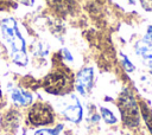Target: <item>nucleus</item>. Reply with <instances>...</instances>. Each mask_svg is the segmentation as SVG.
<instances>
[{
    "label": "nucleus",
    "instance_id": "obj_5",
    "mask_svg": "<svg viewBox=\"0 0 152 135\" xmlns=\"http://www.w3.org/2000/svg\"><path fill=\"white\" fill-rule=\"evenodd\" d=\"M74 84H75V89L80 95L82 96L89 95L94 84V69L90 66L82 68L77 72Z\"/></svg>",
    "mask_w": 152,
    "mask_h": 135
},
{
    "label": "nucleus",
    "instance_id": "obj_12",
    "mask_svg": "<svg viewBox=\"0 0 152 135\" xmlns=\"http://www.w3.org/2000/svg\"><path fill=\"white\" fill-rule=\"evenodd\" d=\"M51 7H53L59 13H65L70 8V1L69 0H46Z\"/></svg>",
    "mask_w": 152,
    "mask_h": 135
},
{
    "label": "nucleus",
    "instance_id": "obj_16",
    "mask_svg": "<svg viewBox=\"0 0 152 135\" xmlns=\"http://www.w3.org/2000/svg\"><path fill=\"white\" fill-rule=\"evenodd\" d=\"M59 54H61V59H64L66 62H72V56L66 49H61Z\"/></svg>",
    "mask_w": 152,
    "mask_h": 135
},
{
    "label": "nucleus",
    "instance_id": "obj_11",
    "mask_svg": "<svg viewBox=\"0 0 152 135\" xmlns=\"http://www.w3.org/2000/svg\"><path fill=\"white\" fill-rule=\"evenodd\" d=\"M49 51H50V49H49V45L45 43V41H38L36 45H34V47L32 49V53L36 56V57H38V58H44V57H46L48 54H49Z\"/></svg>",
    "mask_w": 152,
    "mask_h": 135
},
{
    "label": "nucleus",
    "instance_id": "obj_7",
    "mask_svg": "<svg viewBox=\"0 0 152 135\" xmlns=\"http://www.w3.org/2000/svg\"><path fill=\"white\" fill-rule=\"evenodd\" d=\"M134 52L139 58L142 60V63L146 65L152 62V45L145 41L144 39L139 40L134 45Z\"/></svg>",
    "mask_w": 152,
    "mask_h": 135
},
{
    "label": "nucleus",
    "instance_id": "obj_3",
    "mask_svg": "<svg viewBox=\"0 0 152 135\" xmlns=\"http://www.w3.org/2000/svg\"><path fill=\"white\" fill-rule=\"evenodd\" d=\"M121 120L128 128H137L140 123V107L129 89H124L116 99Z\"/></svg>",
    "mask_w": 152,
    "mask_h": 135
},
{
    "label": "nucleus",
    "instance_id": "obj_8",
    "mask_svg": "<svg viewBox=\"0 0 152 135\" xmlns=\"http://www.w3.org/2000/svg\"><path fill=\"white\" fill-rule=\"evenodd\" d=\"M11 98H12L13 103L21 105V107H27L33 101L32 94L24 89H20V88H13L11 90Z\"/></svg>",
    "mask_w": 152,
    "mask_h": 135
},
{
    "label": "nucleus",
    "instance_id": "obj_10",
    "mask_svg": "<svg viewBox=\"0 0 152 135\" xmlns=\"http://www.w3.org/2000/svg\"><path fill=\"white\" fill-rule=\"evenodd\" d=\"M140 112H141L142 118H144V121H145V123H146V126H147V128L152 135V110L144 102H141L140 103Z\"/></svg>",
    "mask_w": 152,
    "mask_h": 135
},
{
    "label": "nucleus",
    "instance_id": "obj_4",
    "mask_svg": "<svg viewBox=\"0 0 152 135\" xmlns=\"http://www.w3.org/2000/svg\"><path fill=\"white\" fill-rule=\"evenodd\" d=\"M27 120L34 127L49 126L55 121L53 109L48 103L37 102L30 108L27 114Z\"/></svg>",
    "mask_w": 152,
    "mask_h": 135
},
{
    "label": "nucleus",
    "instance_id": "obj_15",
    "mask_svg": "<svg viewBox=\"0 0 152 135\" xmlns=\"http://www.w3.org/2000/svg\"><path fill=\"white\" fill-rule=\"evenodd\" d=\"M120 57H121V64H122L124 69L126 70V72H133V71L135 70V66H134V64L128 59V57H127L125 53H122V52H120Z\"/></svg>",
    "mask_w": 152,
    "mask_h": 135
},
{
    "label": "nucleus",
    "instance_id": "obj_1",
    "mask_svg": "<svg viewBox=\"0 0 152 135\" xmlns=\"http://www.w3.org/2000/svg\"><path fill=\"white\" fill-rule=\"evenodd\" d=\"M0 31L4 41L10 49L12 62L18 66H26L28 57L26 52V41L19 30V25L14 18L7 17L0 21Z\"/></svg>",
    "mask_w": 152,
    "mask_h": 135
},
{
    "label": "nucleus",
    "instance_id": "obj_2",
    "mask_svg": "<svg viewBox=\"0 0 152 135\" xmlns=\"http://www.w3.org/2000/svg\"><path fill=\"white\" fill-rule=\"evenodd\" d=\"M74 82L72 71L61 64L45 76L42 85L44 90L51 95H65L72 90Z\"/></svg>",
    "mask_w": 152,
    "mask_h": 135
},
{
    "label": "nucleus",
    "instance_id": "obj_20",
    "mask_svg": "<svg viewBox=\"0 0 152 135\" xmlns=\"http://www.w3.org/2000/svg\"><path fill=\"white\" fill-rule=\"evenodd\" d=\"M63 135H69V134H63Z\"/></svg>",
    "mask_w": 152,
    "mask_h": 135
},
{
    "label": "nucleus",
    "instance_id": "obj_18",
    "mask_svg": "<svg viewBox=\"0 0 152 135\" xmlns=\"http://www.w3.org/2000/svg\"><path fill=\"white\" fill-rule=\"evenodd\" d=\"M142 8L147 12H152V0H139Z\"/></svg>",
    "mask_w": 152,
    "mask_h": 135
},
{
    "label": "nucleus",
    "instance_id": "obj_9",
    "mask_svg": "<svg viewBox=\"0 0 152 135\" xmlns=\"http://www.w3.org/2000/svg\"><path fill=\"white\" fill-rule=\"evenodd\" d=\"M18 114L17 111H11L4 117V127L6 130H15L18 126Z\"/></svg>",
    "mask_w": 152,
    "mask_h": 135
},
{
    "label": "nucleus",
    "instance_id": "obj_19",
    "mask_svg": "<svg viewBox=\"0 0 152 135\" xmlns=\"http://www.w3.org/2000/svg\"><path fill=\"white\" fill-rule=\"evenodd\" d=\"M17 1L24 6H33V4H34V0H17Z\"/></svg>",
    "mask_w": 152,
    "mask_h": 135
},
{
    "label": "nucleus",
    "instance_id": "obj_17",
    "mask_svg": "<svg viewBox=\"0 0 152 135\" xmlns=\"http://www.w3.org/2000/svg\"><path fill=\"white\" fill-rule=\"evenodd\" d=\"M144 40L152 45V25L147 26V28H146V33H145V37H144Z\"/></svg>",
    "mask_w": 152,
    "mask_h": 135
},
{
    "label": "nucleus",
    "instance_id": "obj_13",
    "mask_svg": "<svg viewBox=\"0 0 152 135\" xmlns=\"http://www.w3.org/2000/svg\"><path fill=\"white\" fill-rule=\"evenodd\" d=\"M100 114H101L102 120L107 124H115L118 122V118L114 115V112L112 110H109L108 108H106V107H100Z\"/></svg>",
    "mask_w": 152,
    "mask_h": 135
},
{
    "label": "nucleus",
    "instance_id": "obj_6",
    "mask_svg": "<svg viewBox=\"0 0 152 135\" xmlns=\"http://www.w3.org/2000/svg\"><path fill=\"white\" fill-rule=\"evenodd\" d=\"M62 115L65 120L72 122V123H80L83 116V108L76 96H71L70 101L63 107Z\"/></svg>",
    "mask_w": 152,
    "mask_h": 135
},
{
    "label": "nucleus",
    "instance_id": "obj_14",
    "mask_svg": "<svg viewBox=\"0 0 152 135\" xmlns=\"http://www.w3.org/2000/svg\"><path fill=\"white\" fill-rule=\"evenodd\" d=\"M63 129V126H57L56 128H43L34 131L33 135H59L61 130Z\"/></svg>",
    "mask_w": 152,
    "mask_h": 135
}]
</instances>
